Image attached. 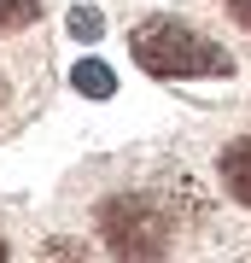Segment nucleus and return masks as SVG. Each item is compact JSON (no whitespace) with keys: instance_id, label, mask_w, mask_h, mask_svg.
<instances>
[{"instance_id":"f257e3e1","label":"nucleus","mask_w":251,"mask_h":263,"mask_svg":"<svg viewBox=\"0 0 251 263\" xmlns=\"http://www.w3.org/2000/svg\"><path fill=\"white\" fill-rule=\"evenodd\" d=\"M129 53L140 59L146 76H164V82H187V76H234V59L216 47L210 35L187 29L176 18H152L129 35Z\"/></svg>"},{"instance_id":"f03ea898","label":"nucleus","mask_w":251,"mask_h":263,"mask_svg":"<svg viewBox=\"0 0 251 263\" xmlns=\"http://www.w3.org/2000/svg\"><path fill=\"white\" fill-rule=\"evenodd\" d=\"M169 211L152 205L146 193H117L100 205V240L111 246V257L123 263H158L169 252Z\"/></svg>"},{"instance_id":"7ed1b4c3","label":"nucleus","mask_w":251,"mask_h":263,"mask_svg":"<svg viewBox=\"0 0 251 263\" xmlns=\"http://www.w3.org/2000/svg\"><path fill=\"white\" fill-rule=\"evenodd\" d=\"M216 170H222V187L240 199V205H251V135L228 141V146H222V158H216Z\"/></svg>"},{"instance_id":"20e7f679","label":"nucleus","mask_w":251,"mask_h":263,"mask_svg":"<svg viewBox=\"0 0 251 263\" xmlns=\"http://www.w3.org/2000/svg\"><path fill=\"white\" fill-rule=\"evenodd\" d=\"M70 88H76V94H88V100H111V94H117V76H111L105 59H82V65L70 70Z\"/></svg>"},{"instance_id":"39448f33","label":"nucleus","mask_w":251,"mask_h":263,"mask_svg":"<svg viewBox=\"0 0 251 263\" xmlns=\"http://www.w3.org/2000/svg\"><path fill=\"white\" fill-rule=\"evenodd\" d=\"M41 18V0H0V35H12V29H29Z\"/></svg>"},{"instance_id":"423d86ee","label":"nucleus","mask_w":251,"mask_h":263,"mask_svg":"<svg viewBox=\"0 0 251 263\" xmlns=\"http://www.w3.org/2000/svg\"><path fill=\"white\" fill-rule=\"evenodd\" d=\"M70 35H76V41H100V35H105L100 6H70Z\"/></svg>"},{"instance_id":"0eeeda50","label":"nucleus","mask_w":251,"mask_h":263,"mask_svg":"<svg viewBox=\"0 0 251 263\" xmlns=\"http://www.w3.org/2000/svg\"><path fill=\"white\" fill-rule=\"evenodd\" d=\"M47 263H76V246H70V240H59V246H47Z\"/></svg>"},{"instance_id":"6e6552de","label":"nucleus","mask_w":251,"mask_h":263,"mask_svg":"<svg viewBox=\"0 0 251 263\" xmlns=\"http://www.w3.org/2000/svg\"><path fill=\"white\" fill-rule=\"evenodd\" d=\"M222 6H228V12H234V18H240V24L251 29V0H222Z\"/></svg>"},{"instance_id":"1a4fd4ad","label":"nucleus","mask_w":251,"mask_h":263,"mask_svg":"<svg viewBox=\"0 0 251 263\" xmlns=\"http://www.w3.org/2000/svg\"><path fill=\"white\" fill-rule=\"evenodd\" d=\"M0 263H6V240H0Z\"/></svg>"},{"instance_id":"9d476101","label":"nucleus","mask_w":251,"mask_h":263,"mask_svg":"<svg viewBox=\"0 0 251 263\" xmlns=\"http://www.w3.org/2000/svg\"><path fill=\"white\" fill-rule=\"evenodd\" d=\"M0 100H6V82H0Z\"/></svg>"}]
</instances>
